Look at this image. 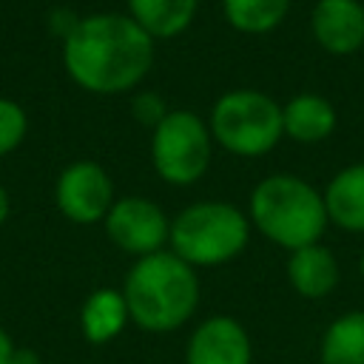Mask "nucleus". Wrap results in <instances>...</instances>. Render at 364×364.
<instances>
[{"label":"nucleus","instance_id":"obj_21","mask_svg":"<svg viewBox=\"0 0 364 364\" xmlns=\"http://www.w3.org/2000/svg\"><path fill=\"white\" fill-rule=\"evenodd\" d=\"M11 364H43V361H40V355H37L34 350H28V347H17L14 355H11Z\"/></svg>","mask_w":364,"mask_h":364},{"label":"nucleus","instance_id":"obj_5","mask_svg":"<svg viewBox=\"0 0 364 364\" xmlns=\"http://www.w3.org/2000/svg\"><path fill=\"white\" fill-rule=\"evenodd\" d=\"M210 136L239 159L267 156L284 136L282 105L259 88H230L216 97L208 117Z\"/></svg>","mask_w":364,"mask_h":364},{"label":"nucleus","instance_id":"obj_10","mask_svg":"<svg viewBox=\"0 0 364 364\" xmlns=\"http://www.w3.org/2000/svg\"><path fill=\"white\" fill-rule=\"evenodd\" d=\"M310 34L316 46L333 57H350L364 48V3L361 0H316L310 11Z\"/></svg>","mask_w":364,"mask_h":364},{"label":"nucleus","instance_id":"obj_3","mask_svg":"<svg viewBox=\"0 0 364 364\" xmlns=\"http://www.w3.org/2000/svg\"><path fill=\"white\" fill-rule=\"evenodd\" d=\"M247 219L250 228L287 253L321 242L330 225L321 191L293 173H270L259 179L250 191Z\"/></svg>","mask_w":364,"mask_h":364},{"label":"nucleus","instance_id":"obj_12","mask_svg":"<svg viewBox=\"0 0 364 364\" xmlns=\"http://www.w3.org/2000/svg\"><path fill=\"white\" fill-rule=\"evenodd\" d=\"M282 125H284L287 139L299 145H316V142H324L336 131L338 111L324 94L301 91V94H293L282 105Z\"/></svg>","mask_w":364,"mask_h":364},{"label":"nucleus","instance_id":"obj_16","mask_svg":"<svg viewBox=\"0 0 364 364\" xmlns=\"http://www.w3.org/2000/svg\"><path fill=\"white\" fill-rule=\"evenodd\" d=\"M318 364H364V310H347L327 324Z\"/></svg>","mask_w":364,"mask_h":364},{"label":"nucleus","instance_id":"obj_19","mask_svg":"<svg viewBox=\"0 0 364 364\" xmlns=\"http://www.w3.org/2000/svg\"><path fill=\"white\" fill-rule=\"evenodd\" d=\"M168 105H165V97L162 94H156V91H139V94H134V100H131V117L139 122V125H145V128H156L165 117H168Z\"/></svg>","mask_w":364,"mask_h":364},{"label":"nucleus","instance_id":"obj_18","mask_svg":"<svg viewBox=\"0 0 364 364\" xmlns=\"http://www.w3.org/2000/svg\"><path fill=\"white\" fill-rule=\"evenodd\" d=\"M28 134V114L20 102L0 97V156H9L20 148Z\"/></svg>","mask_w":364,"mask_h":364},{"label":"nucleus","instance_id":"obj_17","mask_svg":"<svg viewBox=\"0 0 364 364\" xmlns=\"http://www.w3.org/2000/svg\"><path fill=\"white\" fill-rule=\"evenodd\" d=\"M290 3L293 0H222V14L233 31L262 37L284 23Z\"/></svg>","mask_w":364,"mask_h":364},{"label":"nucleus","instance_id":"obj_2","mask_svg":"<svg viewBox=\"0 0 364 364\" xmlns=\"http://www.w3.org/2000/svg\"><path fill=\"white\" fill-rule=\"evenodd\" d=\"M122 296L131 321L145 333H173L199 307L196 267L182 262L173 250H156L136 259L122 282Z\"/></svg>","mask_w":364,"mask_h":364},{"label":"nucleus","instance_id":"obj_9","mask_svg":"<svg viewBox=\"0 0 364 364\" xmlns=\"http://www.w3.org/2000/svg\"><path fill=\"white\" fill-rule=\"evenodd\" d=\"M185 364H253L250 333L233 316H208L188 338Z\"/></svg>","mask_w":364,"mask_h":364},{"label":"nucleus","instance_id":"obj_14","mask_svg":"<svg viewBox=\"0 0 364 364\" xmlns=\"http://www.w3.org/2000/svg\"><path fill=\"white\" fill-rule=\"evenodd\" d=\"M131 321L128 304L122 290L114 287H100L88 293V299L80 307V333L88 344H108L114 341L125 324Z\"/></svg>","mask_w":364,"mask_h":364},{"label":"nucleus","instance_id":"obj_6","mask_svg":"<svg viewBox=\"0 0 364 364\" xmlns=\"http://www.w3.org/2000/svg\"><path fill=\"white\" fill-rule=\"evenodd\" d=\"M213 145L208 119L188 108H171L151 131V165L162 182L188 188L208 173Z\"/></svg>","mask_w":364,"mask_h":364},{"label":"nucleus","instance_id":"obj_23","mask_svg":"<svg viewBox=\"0 0 364 364\" xmlns=\"http://www.w3.org/2000/svg\"><path fill=\"white\" fill-rule=\"evenodd\" d=\"M358 270H361V276H364V250H361V256H358Z\"/></svg>","mask_w":364,"mask_h":364},{"label":"nucleus","instance_id":"obj_15","mask_svg":"<svg viewBox=\"0 0 364 364\" xmlns=\"http://www.w3.org/2000/svg\"><path fill=\"white\" fill-rule=\"evenodd\" d=\"M128 14L159 43L185 34L196 17L199 0H125Z\"/></svg>","mask_w":364,"mask_h":364},{"label":"nucleus","instance_id":"obj_20","mask_svg":"<svg viewBox=\"0 0 364 364\" xmlns=\"http://www.w3.org/2000/svg\"><path fill=\"white\" fill-rule=\"evenodd\" d=\"M14 350H17V344H14V341H11V336L0 327V364H11Z\"/></svg>","mask_w":364,"mask_h":364},{"label":"nucleus","instance_id":"obj_4","mask_svg":"<svg viewBox=\"0 0 364 364\" xmlns=\"http://www.w3.org/2000/svg\"><path fill=\"white\" fill-rule=\"evenodd\" d=\"M250 242V219L230 202L199 199L171 219L168 250L191 267H219L233 262Z\"/></svg>","mask_w":364,"mask_h":364},{"label":"nucleus","instance_id":"obj_13","mask_svg":"<svg viewBox=\"0 0 364 364\" xmlns=\"http://www.w3.org/2000/svg\"><path fill=\"white\" fill-rule=\"evenodd\" d=\"M321 196L330 225L350 233H364V162H353L336 171Z\"/></svg>","mask_w":364,"mask_h":364},{"label":"nucleus","instance_id":"obj_7","mask_svg":"<svg viewBox=\"0 0 364 364\" xmlns=\"http://www.w3.org/2000/svg\"><path fill=\"white\" fill-rule=\"evenodd\" d=\"M102 228L111 245H117L122 253H131L136 259L165 250L171 239L168 213L162 210L159 202L148 196H117L108 216L102 219Z\"/></svg>","mask_w":364,"mask_h":364},{"label":"nucleus","instance_id":"obj_8","mask_svg":"<svg viewBox=\"0 0 364 364\" xmlns=\"http://www.w3.org/2000/svg\"><path fill=\"white\" fill-rule=\"evenodd\" d=\"M114 182L108 171L94 159L68 162L54 182L57 210L74 225H97L114 205Z\"/></svg>","mask_w":364,"mask_h":364},{"label":"nucleus","instance_id":"obj_22","mask_svg":"<svg viewBox=\"0 0 364 364\" xmlns=\"http://www.w3.org/2000/svg\"><path fill=\"white\" fill-rule=\"evenodd\" d=\"M9 216H11V196H9V191L0 185V225H6Z\"/></svg>","mask_w":364,"mask_h":364},{"label":"nucleus","instance_id":"obj_11","mask_svg":"<svg viewBox=\"0 0 364 364\" xmlns=\"http://www.w3.org/2000/svg\"><path fill=\"white\" fill-rule=\"evenodd\" d=\"M284 270H287L290 287L301 299H327L338 287V279H341L336 253L321 242L290 250Z\"/></svg>","mask_w":364,"mask_h":364},{"label":"nucleus","instance_id":"obj_1","mask_svg":"<svg viewBox=\"0 0 364 364\" xmlns=\"http://www.w3.org/2000/svg\"><path fill=\"white\" fill-rule=\"evenodd\" d=\"M156 40L125 11L77 17L63 37V68L88 94L134 91L154 68Z\"/></svg>","mask_w":364,"mask_h":364}]
</instances>
